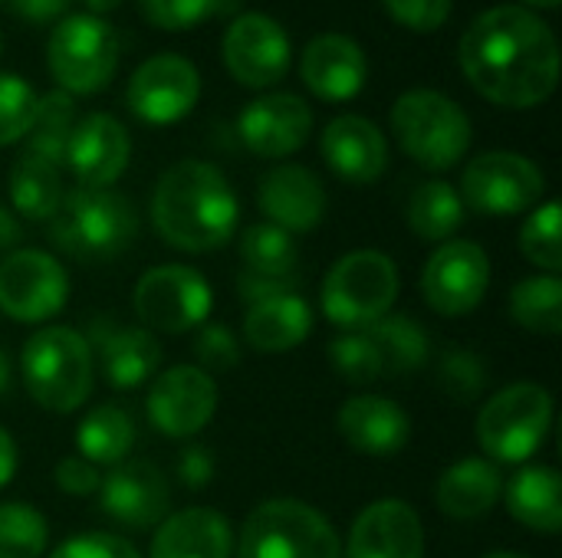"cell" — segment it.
<instances>
[{
    "label": "cell",
    "mask_w": 562,
    "mask_h": 558,
    "mask_svg": "<svg viewBox=\"0 0 562 558\" xmlns=\"http://www.w3.org/2000/svg\"><path fill=\"white\" fill-rule=\"evenodd\" d=\"M468 82L494 105L533 109L557 92L560 43L543 16L501 3L474 16L458 46Z\"/></svg>",
    "instance_id": "cell-1"
},
{
    "label": "cell",
    "mask_w": 562,
    "mask_h": 558,
    "mask_svg": "<svg viewBox=\"0 0 562 558\" xmlns=\"http://www.w3.org/2000/svg\"><path fill=\"white\" fill-rule=\"evenodd\" d=\"M237 194L221 168L184 158L171 164L151 194V224L165 243L184 253L224 247L237 230Z\"/></svg>",
    "instance_id": "cell-2"
},
{
    "label": "cell",
    "mask_w": 562,
    "mask_h": 558,
    "mask_svg": "<svg viewBox=\"0 0 562 558\" xmlns=\"http://www.w3.org/2000/svg\"><path fill=\"white\" fill-rule=\"evenodd\" d=\"M138 217L125 194L109 187H76L63 194L49 217L53 243L86 263H102L128 250L135 240Z\"/></svg>",
    "instance_id": "cell-3"
},
{
    "label": "cell",
    "mask_w": 562,
    "mask_h": 558,
    "mask_svg": "<svg viewBox=\"0 0 562 558\" xmlns=\"http://www.w3.org/2000/svg\"><path fill=\"white\" fill-rule=\"evenodd\" d=\"M20 368L30 398L53 414L76 411L92 391V345L66 326H46L30 335Z\"/></svg>",
    "instance_id": "cell-4"
},
{
    "label": "cell",
    "mask_w": 562,
    "mask_h": 558,
    "mask_svg": "<svg viewBox=\"0 0 562 558\" xmlns=\"http://www.w3.org/2000/svg\"><path fill=\"white\" fill-rule=\"evenodd\" d=\"M392 132L402 151L431 171L454 168L471 148L468 112L438 89H408L392 105Z\"/></svg>",
    "instance_id": "cell-5"
},
{
    "label": "cell",
    "mask_w": 562,
    "mask_h": 558,
    "mask_svg": "<svg viewBox=\"0 0 562 558\" xmlns=\"http://www.w3.org/2000/svg\"><path fill=\"white\" fill-rule=\"evenodd\" d=\"M237 558H342L333 523L300 500L260 503L237 543Z\"/></svg>",
    "instance_id": "cell-6"
},
{
    "label": "cell",
    "mask_w": 562,
    "mask_h": 558,
    "mask_svg": "<svg viewBox=\"0 0 562 558\" xmlns=\"http://www.w3.org/2000/svg\"><path fill=\"white\" fill-rule=\"evenodd\" d=\"M398 299V270L379 250H356L333 263L323 280V312L342 329H369Z\"/></svg>",
    "instance_id": "cell-7"
},
{
    "label": "cell",
    "mask_w": 562,
    "mask_h": 558,
    "mask_svg": "<svg viewBox=\"0 0 562 558\" xmlns=\"http://www.w3.org/2000/svg\"><path fill=\"white\" fill-rule=\"evenodd\" d=\"M46 62L66 95L102 92L119 66V36L102 16L69 13L49 33Z\"/></svg>",
    "instance_id": "cell-8"
},
{
    "label": "cell",
    "mask_w": 562,
    "mask_h": 558,
    "mask_svg": "<svg viewBox=\"0 0 562 558\" xmlns=\"http://www.w3.org/2000/svg\"><path fill=\"white\" fill-rule=\"evenodd\" d=\"M553 424V398L543 385L520 382L497 391L477 414V444L501 464L530 460Z\"/></svg>",
    "instance_id": "cell-9"
},
{
    "label": "cell",
    "mask_w": 562,
    "mask_h": 558,
    "mask_svg": "<svg viewBox=\"0 0 562 558\" xmlns=\"http://www.w3.org/2000/svg\"><path fill=\"white\" fill-rule=\"evenodd\" d=\"M543 191H547L543 171L517 151H484L464 168L461 178L464 207L484 217L524 214L537 207Z\"/></svg>",
    "instance_id": "cell-10"
},
{
    "label": "cell",
    "mask_w": 562,
    "mask_h": 558,
    "mask_svg": "<svg viewBox=\"0 0 562 558\" xmlns=\"http://www.w3.org/2000/svg\"><path fill=\"white\" fill-rule=\"evenodd\" d=\"M207 280L181 263L148 270L135 286V312L145 326L158 332H188L211 316Z\"/></svg>",
    "instance_id": "cell-11"
},
{
    "label": "cell",
    "mask_w": 562,
    "mask_h": 558,
    "mask_svg": "<svg viewBox=\"0 0 562 558\" xmlns=\"http://www.w3.org/2000/svg\"><path fill=\"white\" fill-rule=\"evenodd\" d=\"M221 56L227 72L247 89H267L280 82L293 62L286 30L260 10L234 16L221 43Z\"/></svg>",
    "instance_id": "cell-12"
},
{
    "label": "cell",
    "mask_w": 562,
    "mask_h": 558,
    "mask_svg": "<svg viewBox=\"0 0 562 558\" xmlns=\"http://www.w3.org/2000/svg\"><path fill=\"white\" fill-rule=\"evenodd\" d=\"M491 286V260L471 240L441 243L422 273V296L438 316H468L484 303Z\"/></svg>",
    "instance_id": "cell-13"
},
{
    "label": "cell",
    "mask_w": 562,
    "mask_h": 558,
    "mask_svg": "<svg viewBox=\"0 0 562 558\" xmlns=\"http://www.w3.org/2000/svg\"><path fill=\"white\" fill-rule=\"evenodd\" d=\"M128 109L145 125H175L201 99V76L191 59L178 53H158L145 59L125 89Z\"/></svg>",
    "instance_id": "cell-14"
},
{
    "label": "cell",
    "mask_w": 562,
    "mask_h": 558,
    "mask_svg": "<svg viewBox=\"0 0 562 558\" xmlns=\"http://www.w3.org/2000/svg\"><path fill=\"white\" fill-rule=\"evenodd\" d=\"M69 296V276L43 250H13L0 263V309L16 322L53 319Z\"/></svg>",
    "instance_id": "cell-15"
},
{
    "label": "cell",
    "mask_w": 562,
    "mask_h": 558,
    "mask_svg": "<svg viewBox=\"0 0 562 558\" xmlns=\"http://www.w3.org/2000/svg\"><path fill=\"white\" fill-rule=\"evenodd\" d=\"M217 411V385L204 368L175 365L148 391V421L168 437L198 434Z\"/></svg>",
    "instance_id": "cell-16"
},
{
    "label": "cell",
    "mask_w": 562,
    "mask_h": 558,
    "mask_svg": "<svg viewBox=\"0 0 562 558\" xmlns=\"http://www.w3.org/2000/svg\"><path fill=\"white\" fill-rule=\"evenodd\" d=\"M128 158L132 138L125 125L109 112H89L76 122L63 164H69L79 187H109L125 174Z\"/></svg>",
    "instance_id": "cell-17"
},
{
    "label": "cell",
    "mask_w": 562,
    "mask_h": 558,
    "mask_svg": "<svg viewBox=\"0 0 562 558\" xmlns=\"http://www.w3.org/2000/svg\"><path fill=\"white\" fill-rule=\"evenodd\" d=\"M240 141L260 155V158H286L300 151L313 132V112L310 105L293 92H273L260 95L250 105H244L237 118Z\"/></svg>",
    "instance_id": "cell-18"
},
{
    "label": "cell",
    "mask_w": 562,
    "mask_h": 558,
    "mask_svg": "<svg viewBox=\"0 0 562 558\" xmlns=\"http://www.w3.org/2000/svg\"><path fill=\"white\" fill-rule=\"evenodd\" d=\"M102 510L125 529H151L168 516V480L148 460L119 464L102 477Z\"/></svg>",
    "instance_id": "cell-19"
},
{
    "label": "cell",
    "mask_w": 562,
    "mask_h": 558,
    "mask_svg": "<svg viewBox=\"0 0 562 558\" xmlns=\"http://www.w3.org/2000/svg\"><path fill=\"white\" fill-rule=\"evenodd\" d=\"M300 76L323 102H349L362 92L369 62L362 46L346 33H319L300 56Z\"/></svg>",
    "instance_id": "cell-20"
},
{
    "label": "cell",
    "mask_w": 562,
    "mask_h": 558,
    "mask_svg": "<svg viewBox=\"0 0 562 558\" xmlns=\"http://www.w3.org/2000/svg\"><path fill=\"white\" fill-rule=\"evenodd\" d=\"M346 558H425V529L405 500L366 506L349 533Z\"/></svg>",
    "instance_id": "cell-21"
},
{
    "label": "cell",
    "mask_w": 562,
    "mask_h": 558,
    "mask_svg": "<svg viewBox=\"0 0 562 558\" xmlns=\"http://www.w3.org/2000/svg\"><path fill=\"white\" fill-rule=\"evenodd\" d=\"M257 201L270 224L286 234H306L326 217V187L303 164H280L267 171Z\"/></svg>",
    "instance_id": "cell-22"
},
{
    "label": "cell",
    "mask_w": 562,
    "mask_h": 558,
    "mask_svg": "<svg viewBox=\"0 0 562 558\" xmlns=\"http://www.w3.org/2000/svg\"><path fill=\"white\" fill-rule=\"evenodd\" d=\"M326 164L349 184H372L385 174L389 145L375 122L362 115H339L319 138Z\"/></svg>",
    "instance_id": "cell-23"
},
{
    "label": "cell",
    "mask_w": 562,
    "mask_h": 558,
    "mask_svg": "<svg viewBox=\"0 0 562 558\" xmlns=\"http://www.w3.org/2000/svg\"><path fill=\"white\" fill-rule=\"evenodd\" d=\"M339 434L342 441L366 454V457H392L398 454L408 437H412V421L408 414L389 401V398H375V395H359V398H349L342 408H339Z\"/></svg>",
    "instance_id": "cell-24"
},
{
    "label": "cell",
    "mask_w": 562,
    "mask_h": 558,
    "mask_svg": "<svg viewBox=\"0 0 562 558\" xmlns=\"http://www.w3.org/2000/svg\"><path fill=\"white\" fill-rule=\"evenodd\" d=\"M231 523L217 510L194 506L158 523L148 558H231Z\"/></svg>",
    "instance_id": "cell-25"
},
{
    "label": "cell",
    "mask_w": 562,
    "mask_h": 558,
    "mask_svg": "<svg viewBox=\"0 0 562 558\" xmlns=\"http://www.w3.org/2000/svg\"><path fill=\"white\" fill-rule=\"evenodd\" d=\"M89 342L99 349L105 382L115 388H135L158 372L161 349L158 339L145 329H125L99 319L89 332Z\"/></svg>",
    "instance_id": "cell-26"
},
{
    "label": "cell",
    "mask_w": 562,
    "mask_h": 558,
    "mask_svg": "<svg viewBox=\"0 0 562 558\" xmlns=\"http://www.w3.org/2000/svg\"><path fill=\"white\" fill-rule=\"evenodd\" d=\"M313 329L310 303L300 293L260 299L247 309L244 339L254 352H290Z\"/></svg>",
    "instance_id": "cell-27"
},
{
    "label": "cell",
    "mask_w": 562,
    "mask_h": 558,
    "mask_svg": "<svg viewBox=\"0 0 562 558\" xmlns=\"http://www.w3.org/2000/svg\"><path fill=\"white\" fill-rule=\"evenodd\" d=\"M504 493V477L491 460L471 457L448 467L438 480V510L451 520H481L487 516Z\"/></svg>",
    "instance_id": "cell-28"
},
{
    "label": "cell",
    "mask_w": 562,
    "mask_h": 558,
    "mask_svg": "<svg viewBox=\"0 0 562 558\" xmlns=\"http://www.w3.org/2000/svg\"><path fill=\"white\" fill-rule=\"evenodd\" d=\"M507 510L510 516L543 536H557L562 529L560 474L553 467H524L507 483Z\"/></svg>",
    "instance_id": "cell-29"
},
{
    "label": "cell",
    "mask_w": 562,
    "mask_h": 558,
    "mask_svg": "<svg viewBox=\"0 0 562 558\" xmlns=\"http://www.w3.org/2000/svg\"><path fill=\"white\" fill-rule=\"evenodd\" d=\"M10 187V201L16 207V214L30 217V220H49L63 201V181H59V168L23 151L7 178Z\"/></svg>",
    "instance_id": "cell-30"
},
{
    "label": "cell",
    "mask_w": 562,
    "mask_h": 558,
    "mask_svg": "<svg viewBox=\"0 0 562 558\" xmlns=\"http://www.w3.org/2000/svg\"><path fill=\"white\" fill-rule=\"evenodd\" d=\"M405 217L415 237L448 243L464 224V201L448 181H425L412 191Z\"/></svg>",
    "instance_id": "cell-31"
},
{
    "label": "cell",
    "mask_w": 562,
    "mask_h": 558,
    "mask_svg": "<svg viewBox=\"0 0 562 558\" xmlns=\"http://www.w3.org/2000/svg\"><path fill=\"white\" fill-rule=\"evenodd\" d=\"M132 444H135V424L115 405H102V408L89 411L76 431V447H79L82 460H89V464L115 467L128 457Z\"/></svg>",
    "instance_id": "cell-32"
},
{
    "label": "cell",
    "mask_w": 562,
    "mask_h": 558,
    "mask_svg": "<svg viewBox=\"0 0 562 558\" xmlns=\"http://www.w3.org/2000/svg\"><path fill=\"white\" fill-rule=\"evenodd\" d=\"M240 260L244 273L263 276V280H290L300 276V250L293 234L273 227V224H254L240 237Z\"/></svg>",
    "instance_id": "cell-33"
},
{
    "label": "cell",
    "mask_w": 562,
    "mask_h": 558,
    "mask_svg": "<svg viewBox=\"0 0 562 558\" xmlns=\"http://www.w3.org/2000/svg\"><path fill=\"white\" fill-rule=\"evenodd\" d=\"M366 332L382 355L385 375H412L428 362V335L412 316H382Z\"/></svg>",
    "instance_id": "cell-34"
},
{
    "label": "cell",
    "mask_w": 562,
    "mask_h": 558,
    "mask_svg": "<svg viewBox=\"0 0 562 558\" xmlns=\"http://www.w3.org/2000/svg\"><path fill=\"white\" fill-rule=\"evenodd\" d=\"M72 128H76V102L63 89H53V92L40 95V102H36V115L26 132V151L59 168L66 158Z\"/></svg>",
    "instance_id": "cell-35"
},
{
    "label": "cell",
    "mask_w": 562,
    "mask_h": 558,
    "mask_svg": "<svg viewBox=\"0 0 562 558\" xmlns=\"http://www.w3.org/2000/svg\"><path fill=\"white\" fill-rule=\"evenodd\" d=\"M510 316L537 335L562 332V283L557 276H530L510 293Z\"/></svg>",
    "instance_id": "cell-36"
},
{
    "label": "cell",
    "mask_w": 562,
    "mask_h": 558,
    "mask_svg": "<svg viewBox=\"0 0 562 558\" xmlns=\"http://www.w3.org/2000/svg\"><path fill=\"white\" fill-rule=\"evenodd\" d=\"M46 520L26 503H0V558H40L46 553Z\"/></svg>",
    "instance_id": "cell-37"
},
{
    "label": "cell",
    "mask_w": 562,
    "mask_h": 558,
    "mask_svg": "<svg viewBox=\"0 0 562 558\" xmlns=\"http://www.w3.org/2000/svg\"><path fill=\"white\" fill-rule=\"evenodd\" d=\"M520 250L524 257L547 270V273H560L562 270V207L557 201H547L543 207H537L524 230H520Z\"/></svg>",
    "instance_id": "cell-38"
},
{
    "label": "cell",
    "mask_w": 562,
    "mask_h": 558,
    "mask_svg": "<svg viewBox=\"0 0 562 558\" xmlns=\"http://www.w3.org/2000/svg\"><path fill=\"white\" fill-rule=\"evenodd\" d=\"M329 358H333V368L339 372V378L352 382V385H369V382H379L385 375L382 355H379L375 342L369 339V332L339 335L329 345Z\"/></svg>",
    "instance_id": "cell-39"
},
{
    "label": "cell",
    "mask_w": 562,
    "mask_h": 558,
    "mask_svg": "<svg viewBox=\"0 0 562 558\" xmlns=\"http://www.w3.org/2000/svg\"><path fill=\"white\" fill-rule=\"evenodd\" d=\"M36 102L40 95L26 79L0 72V148L26 138L36 115Z\"/></svg>",
    "instance_id": "cell-40"
},
{
    "label": "cell",
    "mask_w": 562,
    "mask_h": 558,
    "mask_svg": "<svg viewBox=\"0 0 562 558\" xmlns=\"http://www.w3.org/2000/svg\"><path fill=\"white\" fill-rule=\"evenodd\" d=\"M438 382L451 401L468 405L487 388V365L471 352H448L438 368Z\"/></svg>",
    "instance_id": "cell-41"
},
{
    "label": "cell",
    "mask_w": 562,
    "mask_h": 558,
    "mask_svg": "<svg viewBox=\"0 0 562 558\" xmlns=\"http://www.w3.org/2000/svg\"><path fill=\"white\" fill-rule=\"evenodd\" d=\"M145 20L158 30H191L221 10V0H138Z\"/></svg>",
    "instance_id": "cell-42"
},
{
    "label": "cell",
    "mask_w": 562,
    "mask_h": 558,
    "mask_svg": "<svg viewBox=\"0 0 562 558\" xmlns=\"http://www.w3.org/2000/svg\"><path fill=\"white\" fill-rule=\"evenodd\" d=\"M389 16L415 33H431L448 23L454 0H382Z\"/></svg>",
    "instance_id": "cell-43"
},
{
    "label": "cell",
    "mask_w": 562,
    "mask_h": 558,
    "mask_svg": "<svg viewBox=\"0 0 562 558\" xmlns=\"http://www.w3.org/2000/svg\"><path fill=\"white\" fill-rule=\"evenodd\" d=\"M194 355L211 372H231L240 362V345L227 326H204L194 342Z\"/></svg>",
    "instance_id": "cell-44"
},
{
    "label": "cell",
    "mask_w": 562,
    "mask_h": 558,
    "mask_svg": "<svg viewBox=\"0 0 562 558\" xmlns=\"http://www.w3.org/2000/svg\"><path fill=\"white\" fill-rule=\"evenodd\" d=\"M49 558H142L132 543H125L122 536H109V533H86V536H72L66 539Z\"/></svg>",
    "instance_id": "cell-45"
},
{
    "label": "cell",
    "mask_w": 562,
    "mask_h": 558,
    "mask_svg": "<svg viewBox=\"0 0 562 558\" xmlns=\"http://www.w3.org/2000/svg\"><path fill=\"white\" fill-rule=\"evenodd\" d=\"M56 487L72 497H89L102 487V474L82 457H66L56 464Z\"/></svg>",
    "instance_id": "cell-46"
},
{
    "label": "cell",
    "mask_w": 562,
    "mask_h": 558,
    "mask_svg": "<svg viewBox=\"0 0 562 558\" xmlns=\"http://www.w3.org/2000/svg\"><path fill=\"white\" fill-rule=\"evenodd\" d=\"M178 477L188 490H204L214 477V457L207 447H184L178 457Z\"/></svg>",
    "instance_id": "cell-47"
},
{
    "label": "cell",
    "mask_w": 562,
    "mask_h": 558,
    "mask_svg": "<svg viewBox=\"0 0 562 558\" xmlns=\"http://www.w3.org/2000/svg\"><path fill=\"white\" fill-rule=\"evenodd\" d=\"M237 286H240V299L254 306V303H260V299H270V296L296 293V286H300V276H290V280H263V276L240 273Z\"/></svg>",
    "instance_id": "cell-48"
},
{
    "label": "cell",
    "mask_w": 562,
    "mask_h": 558,
    "mask_svg": "<svg viewBox=\"0 0 562 558\" xmlns=\"http://www.w3.org/2000/svg\"><path fill=\"white\" fill-rule=\"evenodd\" d=\"M13 10L26 20V23H49L56 16H63V10L72 0H10Z\"/></svg>",
    "instance_id": "cell-49"
},
{
    "label": "cell",
    "mask_w": 562,
    "mask_h": 558,
    "mask_svg": "<svg viewBox=\"0 0 562 558\" xmlns=\"http://www.w3.org/2000/svg\"><path fill=\"white\" fill-rule=\"evenodd\" d=\"M23 240V227H20V220L0 204V253H10L16 243Z\"/></svg>",
    "instance_id": "cell-50"
},
{
    "label": "cell",
    "mask_w": 562,
    "mask_h": 558,
    "mask_svg": "<svg viewBox=\"0 0 562 558\" xmlns=\"http://www.w3.org/2000/svg\"><path fill=\"white\" fill-rule=\"evenodd\" d=\"M16 474V444L13 437L0 428V487H7Z\"/></svg>",
    "instance_id": "cell-51"
},
{
    "label": "cell",
    "mask_w": 562,
    "mask_h": 558,
    "mask_svg": "<svg viewBox=\"0 0 562 558\" xmlns=\"http://www.w3.org/2000/svg\"><path fill=\"white\" fill-rule=\"evenodd\" d=\"M122 0H86V7L92 10V13H109V10H115Z\"/></svg>",
    "instance_id": "cell-52"
},
{
    "label": "cell",
    "mask_w": 562,
    "mask_h": 558,
    "mask_svg": "<svg viewBox=\"0 0 562 558\" xmlns=\"http://www.w3.org/2000/svg\"><path fill=\"white\" fill-rule=\"evenodd\" d=\"M7 385H10V368H7V362H3V355H0V395L7 391Z\"/></svg>",
    "instance_id": "cell-53"
},
{
    "label": "cell",
    "mask_w": 562,
    "mask_h": 558,
    "mask_svg": "<svg viewBox=\"0 0 562 558\" xmlns=\"http://www.w3.org/2000/svg\"><path fill=\"white\" fill-rule=\"evenodd\" d=\"M524 3H530L537 10H557L560 7V0H524Z\"/></svg>",
    "instance_id": "cell-54"
},
{
    "label": "cell",
    "mask_w": 562,
    "mask_h": 558,
    "mask_svg": "<svg viewBox=\"0 0 562 558\" xmlns=\"http://www.w3.org/2000/svg\"><path fill=\"white\" fill-rule=\"evenodd\" d=\"M484 558H527V556H520V553H491V556H484Z\"/></svg>",
    "instance_id": "cell-55"
},
{
    "label": "cell",
    "mask_w": 562,
    "mask_h": 558,
    "mask_svg": "<svg viewBox=\"0 0 562 558\" xmlns=\"http://www.w3.org/2000/svg\"><path fill=\"white\" fill-rule=\"evenodd\" d=\"M0 49H3V36H0Z\"/></svg>",
    "instance_id": "cell-56"
},
{
    "label": "cell",
    "mask_w": 562,
    "mask_h": 558,
    "mask_svg": "<svg viewBox=\"0 0 562 558\" xmlns=\"http://www.w3.org/2000/svg\"><path fill=\"white\" fill-rule=\"evenodd\" d=\"M0 3H3V0H0Z\"/></svg>",
    "instance_id": "cell-57"
}]
</instances>
